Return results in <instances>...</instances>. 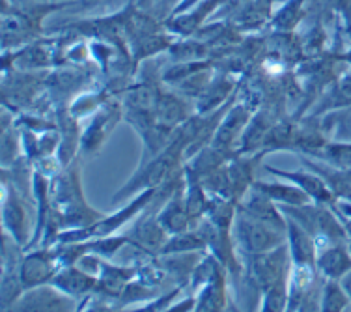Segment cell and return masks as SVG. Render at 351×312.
<instances>
[{
	"label": "cell",
	"mask_w": 351,
	"mask_h": 312,
	"mask_svg": "<svg viewBox=\"0 0 351 312\" xmlns=\"http://www.w3.org/2000/svg\"><path fill=\"white\" fill-rule=\"evenodd\" d=\"M75 298L47 283L25 290V293H21V298L14 303L12 311H75Z\"/></svg>",
	"instance_id": "4"
},
{
	"label": "cell",
	"mask_w": 351,
	"mask_h": 312,
	"mask_svg": "<svg viewBox=\"0 0 351 312\" xmlns=\"http://www.w3.org/2000/svg\"><path fill=\"white\" fill-rule=\"evenodd\" d=\"M116 120H120V112L114 107H107V109L99 112L95 116L92 125L88 128L86 135L82 139V144L86 149H94L97 146H101L105 136L112 131V125L116 123Z\"/></svg>",
	"instance_id": "19"
},
{
	"label": "cell",
	"mask_w": 351,
	"mask_h": 312,
	"mask_svg": "<svg viewBox=\"0 0 351 312\" xmlns=\"http://www.w3.org/2000/svg\"><path fill=\"white\" fill-rule=\"evenodd\" d=\"M254 187L265 193L273 202L280 206H304V204L314 202L301 187L293 184H265V182H256Z\"/></svg>",
	"instance_id": "17"
},
{
	"label": "cell",
	"mask_w": 351,
	"mask_h": 312,
	"mask_svg": "<svg viewBox=\"0 0 351 312\" xmlns=\"http://www.w3.org/2000/svg\"><path fill=\"white\" fill-rule=\"evenodd\" d=\"M267 172H271L273 176L280 178V180H286V182L301 187L316 204L327 206V204H332V200H335V195L329 189V185L325 184L324 178L316 174L314 170L306 172V170H282L275 169V167H267Z\"/></svg>",
	"instance_id": "6"
},
{
	"label": "cell",
	"mask_w": 351,
	"mask_h": 312,
	"mask_svg": "<svg viewBox=\"0 0 351 312\" xmlns=\"http://www.w3.org/2000/svg\"><path fill=\"white\" fill-rule=\"evenodd\" d=\"M226 305V296H224V277L223 272H219L210 283L202 286V290L196 298L195 311H223Z\"/></svg>",
	"instance_id": "20"
},
{
	"label": "cell",
	"mask_w": 351,
	"mask_h": 312,
	"mask_svg": "<svg viewBox=\"0 0 351 312\" xmlns=\"http://www.w3.org/2000/svg\"><path fill=\"white\" fill-rule=\"evenodd\" d=\"M2 217H4V226L10 230V236L17 241V243H25L27 241V213L23 204L15 195L8 200L4 195V208H2Z\"/></svg>",
	"instance_id": "18"
},
{
	"label": "cell",
	"mask_w": 351,
	"mask_h": 312,
	"mask_svg": "<svg viewBox=\"0 0 351 312\" xmlns=\"http://www.w3.org/2000/svg\"><path fill=\"white\" fill-rule=\"evenodd\" d=\"M95 283H97V277L81 269L79 265L60 267L56 275L51 278V285L71 298H84L88 296V292H94Z\"/></svg>",
	"instance_id": "10"
},
{
	"label": "cell",
	"mask_w": 351,
	"mask_h": 312,
	"mask_svg": "<svg viewBox=\"0 0 351 312\" xmlns=\"http://www.w3.org/2000/svg\"><path fill=\"white\" fill-rule=\"evenodd\" d=\"M185 146H187L185 133H180V136L176 139L174 143H170L169 148L162 149L156 159H152L133 180H129L128 184L123 185V189L116 195L114 200H122V198L129 197L135 191L157 189V185L162 184L169 178L170 172L174 170L176 163H178V157L182 156Z\"/></svg>",
	"instance_id": "2"
},
{
	"label": "cell",
	"mask_w": 351,
	"mask_h": 312,
	"mask_svg": "<svg viewBox=\"0 0 351 312\" xmlns=\"http://www.w3.org/2000/svg\"><path fill=\"white\" fill-rule=\"evenodd\" d=\"M340 283H342V286H344V290L348 292V296L351 298V269L348 273H346L344 277L340 278Z\"/></svg>",
	"instance_id": "25"
},
{
	"label": "cell",
	"mask_w": 351,
	"mask_h": 312,
	"mask_svg": "<svg viewBox=\"0 0 351 312\" xmlns=\"http://www.w3.org/2000/svg\"><path fill=\"white\" fill-rule=\"evenodd\" d=\"M170 238V234L165 230L159 221L156 219H146L135 226L133 236H131V243L135 245L136 249L149 252V254H161L162 247L167 243V239Z\"/></svg>",
	"instance_id": "13"
},
{
	"label": "cell",
	"mask_w": 351,
	"mask_h": 312,
	"mask_svg": "<svg viewBox=\"0 0 351 312\" xmlns=\"http://www.w3.org/2000/svg\"><path fill=\"white\" fill-rule=\"evenodd\" d=\"M303 165L314 170L316 174L324 178L325 184L329 185L335 198H340L344 202H351V169H340L329 163H317L311 159H303Z\"/></svg>",
	"instance_id": "12"
},
{
	"label": "cell",
	"mask_w": 351,
	"mask_h": 312,
	"mask_svg": "<svg viewBox=\"0 0 351 312\" xmlns=\"http://www.w3.org/2000/svg\"><path fill=\"white\" fill-rule=\"evenodd\" d=\"M135 267H125V265H112L101 260V267L97 273V283H95L94 292L101 298H122L128 285L135 277Z\"/></svg>",
	"instance_id": "9"
},
{
	"label": "cell",
	"mask_w": 351,
	"mask_h": 312,
	"mask_svg": "<svg viewBox=\"0 0 351 312\" xmlns=\"http://www.w3.org/2000/svg\"><path fill=\"white\" fill-rule=\"evenodd\" d=\"M344 60L348 62V64H351V49L350 51H348V53H346V56H344Z\"/></svg>",
	"instance_id": "26"
},
{
	"label": "cell",
	"mask_w": 351,
	"mask_h": 312,
	"mask_svg": "<svg viewBox=\"0 0 351 312\" xmlns=\"http://www.w3.org/2000/svg\"><path fill=\"white\" fill-rule=\"evenodd\" d=\"M351 303V298L344 290L340 280H331L327 278L324 285V290L319 293V311L325 312H340L346 311Z\"/></svg>",
	"instance_id": "22"
},
{
	"label": "cell",
	"mask_w": 351,
	"mask_h": 312,
	"mask_svg": "<svg viewBox=\"0 0 351 312\" xmlns=\"http://www.w3.org/2000/svg\"><path fill=\"white\" fill-rule=\"evenodd\" d=\"M187 116H189V107L183 99L176 97V95H161L159 97L156 112L157 128L170 133L176 125H180V123H183V120H187Z\"/></svg>",
	"instance_id": "16"
},
{
	"label": "cell",
	"mask_w": 351,
	"mask_h": 312,
	"mask_svg": "<svg viewBox=\"0 0 351 312\" xmlns=\"http://www.w3.org/2000/svg\"><path fill=\"white\" fill-rule=\"evenodd\" d=\"M288 299H290V278L271 286L263 292L262 311H288Z\"/></svg>",
	"instance_id": "23"
},
{
	"label": "cell",
	"mask_w": 351,
	"mask_h": 312,
	"mask_svg": "<svg viewBox=\"0 0 351 312\" xmlns=\"http://www.w3.org/2000/svg\"><path fill=\"white\" fill-rule=\"evenodd\" d=\"M234 234H236L237 245L252 256V254L277 249L278 245L284 243L288 230L265 223L262 219L252 217L247 211L237 210L236 219H234Z\"/></svg>",
	"instance_id": "1"
},
{
	"label": "cell",
	"mask_w": 351,
	"mask_h": 312,
	"mask_svg": "<svg viewBox=\"0 0 351 312\" xmlns=\"http://www.w3.org/2000/svg\"><path fill=\"white\" fill-rule=\"evenodd\" d=\"M316 269L331 280H340L351 269V247L348 241H338L317 251Z\"/></svg>",
	"instance_id": "8"
},
{
	"label": "cell",
	"mask_w": 351,
	"mask_h": 312,
	"mask_svg": "<svg viewBox=\"0 0 351 312\" xmlns=\"http://www.w3.org/2000/svg\"><path fill=\"white\" fill-rule=\"evenodd\" d=\"M230 90H232V84H228V82H217L213 86H208L206 95L202 97V103L198 105V110L206 112V110L219 107L224 101V97L230 94Z\"/></svg>",
	"instance_id": "24"
},
{
	"label": "cell",
	"mask_w": 351,
	"mask_h": 312,
	"mask_svg": "<svg viewBox=\"0 0 351 312\" xmlns=\"http://www.w3.org/2000/svg\"><path fill=\"white\" fill-rule=\"evenodd\" d=\"M319 129L329 143L351 144V105H344V107L325 112Z\"/></svg>",
	"instance_id": "15"
},
{
	"label": "cell",
	"mask_w": 351,
	"mask_h": 312,
	"mask_svg": "<svg viewBox=\"0 0 351 312\" xmlns=\"http://www.w3.org/2000/svg\"><path fill=\"white\" fill-rule=\"evenodd\" d=\"M60 269L56 249H40L23 258L19 264V280L25 290L34 286L47 285Z\"/></svg>",
	"instance_id": "5"
},
{
	"label": "cell",
	"mask_w": 351,
	"mask_h": 312,
	"mask_svg": "<svg viewBox=\"0 0 351 312\" xmlns=\"http://www.w3.org/2000/svg\"><path fill=\"white\" fill-rule=\"evenodd\" d=\"M348 25H350L351 28V6H350V12H348Z\"/></svg>",
	"instance_id": "27"
},
{
	"label": "cell",
	"mask_w": 351,
	"mask_h": 312,
	"mask_svg": "<svg viewBox=\"0 0 351 312\" xmlns=\"http://www.w3.org/2000/svg\"><path fill=\"white\" fill-rule=\"evenodd\" d=\"M157 221L165 226V230L169 232L170 236L189 230L191 215L189 210H187V204H185V193L176 191L174 195L167 200L161 213L157 215Z\"/></svg>",
	"instance_id": "14"
},
{
	"label": "cell",
	"mask_w": 351,
	"mask_h": 312,
	"mask_svg": "<svg viewBox=\"0 0 351 312\" xmlns=\"http://www.w3.org/2000/svg\"><path fill=\"white\" fill-rule=\"evenodd\" d=\"M286 219H288V245H290L293 264L316 265L317 247L314 236L304 226H301L298 221H293L291 217Z\"/></svg>",
	"instance_id": "11"
},
{
	"label": "cell",
	"mask_w": 351,
	"mask_h": 312,
	"mask_svg": "<svg viewBox=\"0 0 351 312\" xmlns=\"http://www.w3.org/2000/svg\"><path fill=\"white\" fill-rule=\"evenodd\" d=\"M249 118L250 110L245 105H237L230 110L223 123L215 129V133L211 136V149H215L219 154H226L237 143V139L245 133Z\"/></svg>",
	"instance_id": "7"
},
{
	"label": "cell",
	"mask_w": 351,
	"mask_h": 312,
	"mask_svg": "<svg viewBox=\"0 0 351 312\" xmlns=\"http://www.w3.org/2000/svg\"><path fill=\"white\" fill-rule=\"evenodd\" d=\"M290 256V249H286L284 245H278L273 251L252 254L250 272H252L254 283L262 288L263 292L271 286L290 278V265H288Z\"/></svg>",
	"instance_id": "3"
},
{
	"label": "cell",
	"mask_w": 351,
	"mask_h": 312,
	"mask_svg": "<svg viewBox=\"0 0 351 312\" xmlns=\"http://www.w3.org/2000/svg\"><path fill=\"white\" fill-rule=\"evenodd\" d=\"M206 239L200 232H180V234H172L167 243L162 247L161 254H189V252H196L206 249Z\"/></svg>",
	"instance_id": "21"
}]
</instances>
